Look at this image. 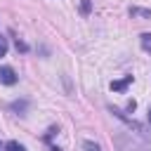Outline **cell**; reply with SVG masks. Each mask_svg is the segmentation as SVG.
<instances>
[{
    "instance_id": "obj_1",
    "label": "cell",
    "mask_w": 151,
    "mask_h": 151,
    "mask_svg": "<svg viewBox=\"0 0 151 151\" xmlns=\"http://www.w3.org/2000/svg\"><path fill=\"white\" fill-rule=\"evenodd\" d=\"M0 83H5V85H14L17 83V73H14L12 66H0Z\"/></svg>"
},
{
    "instance_id": "obj_2",
    "label": "cell",
    "mask_w": 151,
    "mask_h": 151,
    "mask_svg": "<svg viewBox=\"0 0 151 151\" xmlns=\"http://www.w3.org/2000/svg\"><path fill=\"white\" fill-rule=\"evenodd\" d=\"M132 83V76H125L123 80H116V83H111V90H116V92H123L127 85Z\"/></svg>"
},
{
    "instance_id": "obj_3",
    "label": "cell",
    "mask_w": 151,
    "mask_h": 151,
    "mask_svg": "<svg viewBox=\"0 0 151 151\" xmlns=\"http://www.w3.org/2000/svg\"><path fill=\"white\" fill-rule=\"evenodd\" d=\"M5 151H26V149H24L19 142H7V144H5Z\"/></svg>"
},
{
    "instance_id": "obj_4",
    "label": "cell",
    "mask_w": 151,
    "mask_h": 151,
    "mask_svg": "<svg viewBox=\"0 0 151 151\" xmlns=\"http://www.w3.org/2000/svg\"><path fill=\"white\" fill-rule=\"evenodd\" d=\"M130 14H132V17H146V19L151 17V12H149V9H137V7H132V9H130Z\"/></svg>"
},
{
    "instance_id": "obj_5",
    "label": "cell",
    "mask_w": 151,
    "mask_h": 151,
    "mask_svg": "<svg viewBox=\"0 0 151 151\" xmlns=\"http://www.w3.org/2000/svg\"><path fill=\"white\" fill-rule=\"evenodd\" d=\"M83 149H85V151H99V144H94V142H85Z\"/></svg>"
},
{
    "instance_id": "obj_6",
    "label": "cell",
    "mask_w": 151,
    "mask_h": 151,
    "mask_svg": "<svg viewBox=\"0 0 151 151\" xmlns=\"http://www.w3.org/2000/svg\"><path fill=\"white\" fill-rule=\"evenodd\" d=\"M5 54H7V40L0 35V57H5Z\"/></svg>"
},
{
    "instance_id": "obj_7",
    "label": "cell",
    "mask_w": 151,
    "mask_h": 151,
    "mask_svg": "<svg viewBox=\"0 0 151 151\" xmlns=\"http://www.w3.org/2000/svg\"><path fill=\"white\" fill-rule=\"evenodd\" d=\"M90 9V0H83V12H87Z\"/></svg>"
},
{
    "instance_id": "obj_8",
    "label": "cell",
    "mask_w": 151,
    "mask_h": 151,
    "mask_svg": "<svg viewBox=\"0 0 151 151\" xmlns=\"http://www.w3.org/2000/svg\"><path fill=\"white\" fill-rule=\"evenodd\" d=\"M149 123H151V109H149Z\"/></svg>"
},
{
    "instance_id": "obj_9",
    "label": "cell",
    "mask_w": 151,
    "mask_h": 151,
    "mask_svg": "<svg viewBox=\"0 0 151 151\" xmlns=\"http://www.w3.org/2000/svg\"><path fill=\"white\" fill-rule=\"evenodd\" d=\"M0 151H2V146H0Z\"/></svg>"
}]
</instances>
